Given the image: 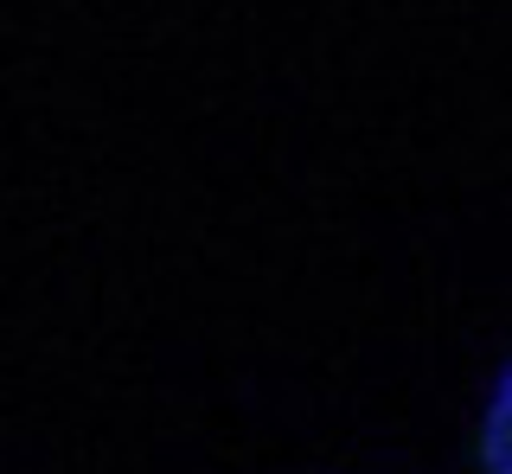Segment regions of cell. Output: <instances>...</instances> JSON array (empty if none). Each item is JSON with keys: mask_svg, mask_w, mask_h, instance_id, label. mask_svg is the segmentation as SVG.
Segmentation results:
<instances>
[{"mask_svg": "<svg viewBox=\"0 0 512 474\" xmlns=\"http://www.w3.org/2000/svg\"><path fill=\"white\" fill-rule=\"evenodd\" d=\"M474 455H480V474H512V372L500 378V391H493L487 417H480Z\"/></svg>", "mask_w": 512, "mask_h": 474, "instance_id": "1", "label": "cell"}]
</instances>
